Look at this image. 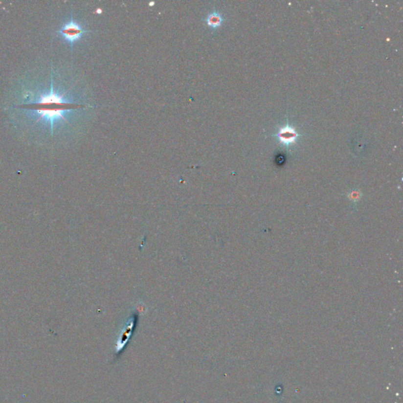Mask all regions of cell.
I'll use <instances>...</instances> for the list:
<instances>
[{
    "label": "cell",
    "mask_w": 403,
    "mask_h": 403,
    "mask_svg": "<svg viewBox=\"0 0 403 403\" xmlns=\"http://www.w3.org/2000/svg\"><path fill=\"white\" fill-rule=\"evenodd\" d=\"M89 32L91 31L85 30L80 24L75 22L73 19L69 23L63 25L60 30L58 31L59 34L62 35L65 40L71 44V45H73L75 42L79 41L83 34Z\"/></svg>",
    "instance_id": "obj_1"
},
{
    "label": "cell",
    "mask_w": 403,
    "mask_h": 403,
    "mask_svg": "<svg viewBox=\"0 0 403 403\" xmlns=\"http://www.w3.org/2000/svg\"><path fill=\"white\" fill-rule=\"evenodd\" d=\"M223 22H224V19L218 12L211 13L208 15L207 19H206V24L208 26L212 28H219Z\"/></svg>",
    "instance_id": "obj_3"
},
{
    "label": "cell",
    "mask_w": 403,
    "mask_h": 403,
    "mask_svg": "<svg viewBox=\"0 0 403 403\" xmlns=\"http://www.w3.org/2000/svg\"><path fill=\"white\" fill-rule=\"evenodd\" d=\"M275 136L277 137L281 144L289 148L291 146L295 144L298 137L302 136V135L291 125L287 123L286 125H284L279 129Z\"/></svg>",
    "instance_id": "obj_2"
}]
</instances>
